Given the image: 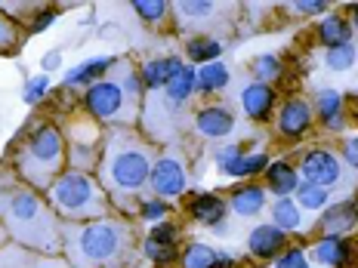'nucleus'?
Returning a JSON list of instances; mask_svg holds the SVG:
<instances>
[{
    "mask_svg": "<svg viewBox=\"0 0 358 268\" xmlns=\"http://www.w3.org/2000/svg\"><path fill=\"white\" fill-rule=\"evenodd\" d=\"M65 253L78 268H121L133 253V234L121 222L96 219L65 232Z\"/></svg>",
    "mask_w": 358,
    "mask_h": 268,
    "instance_id": "nucleus-1",
    "label": "nucleus"
},
{
    "mask_svg": "<svg viewBox=\"0 0 358 268\" xmlns=\"http://www.w3.org/2000/svg\"><path fill=\"white\" fill-rule=\"evenodd\" d=\"M0 219L6 222L10 234L19 244H28V247L43 250V253L56 250V244H59L56 222L31 188L0 185Z\"/></svg>",
    "mask_w": 358,
    "mask_h": 268,
    "instance_id": "nucleus-2",
    "label": "nucleus"
},
{
    "mask_svg": "<svg viewBox=\"0 0 358 268\" xmlns=\"http://www.w3.org/2000/svg\"><path fill=\"white\" fill-rule=\"evenodd\" d=\"M152 176L148 148L130 133H111L106 161H102V182L115 198L136 195Z\"/></svg>",
    "mask_w": 358,
    "mask_h": 268,
    "instance_id": "nucleus-3",
    "label": "nucleus"
},
{
    "mask_svg": "<svg viewBox=\"0 0 358 268\" xmlns=\"http://www.w3.org/2000/svg\"><path fill=\"white\" fill-rule=\"evenodd\" d=\"M139 87L143 80L133 74V68L117 65V77H102L87 89V108L93 117L111 124H130L139 105Z\"/></svg>",
    "mask_w": 358,
    "mask_h": 268,
    "instance_id": "nucleus-4",
    "label": "nucleus"
},
{
    "mask_svg": "<svg viewBox=\"0 0 358 268\" xmlns=\"http://www.w3.org/2000/svg\"><path fill=\"white\" fill-rule=\"evenodd\" d=\"M50 200L65 219H102L106 216L108 195L99 191V185L93 182L87 173L71 170V173L59 176L50 185Z\"/></svg>",
    "mask_w": 358,
    "mask_h": 268,
    "instance_id": "nucleus-5",
    "label": "nucleus"
},
{
    "mask_svg": "<svg viewBox=\"0 0 358 268\" xmlns=\"http://www.w3.org/2000/svg\"><path fill=\"white\" fill-rule=\"evenodd\" d=\"M62 158H65L62 133H59L56 126H41V130L28 139V145L22 148L19 173L31 185H37V188H50L59 167H62Z\"/></svg>",
    "mask_w": 358,
    "mask_h": 268,
    "instance_id": "nucleus-6",
    "label": "nucleus"
},
{
    "mask_svg": "<svg viewBox=\"0 0 358 268\" xmlns=\"http://www.w3.org/2000/svg\"><path fill=\"white\" fill-rule=\"evenodd\" d=\"M148 185L158 191L161 198H176L185 191V167L176 158H164L152 167V176H148Z\"/></svg>",
    "mask_w": 358,
    "mask_h": 268,
    "instance_id": "nucleus-7",
    "label": "nucleus"
},
{
    "mask_svg": "<svg viewBox=\"0 0 358 268\" xmlns=\"http://www.w3.org/2000/svg\"><path fill=\"white\" fill-rule=\"evenodd\" d=\"M303 179L312 185H322V188H331V185L340 182V163L331 151H309L303 158Z\"/></svg>",
    "mask_w": 358,
    "mask_h": 268,
    "instance_id": "nucleus-8",
    "label": "nucleus"
},
{
    "mask_svg": "<svg viewBox=\"0 0 358 268\" xmlns=\"http://www.w3.org/2000/svg\"><path fill=\"white\" fill-rule=\"evenodd\" d=\"M195 126H198V133H204L207 139H222V136L232 133L235 117H232V111L222 108V105H207V108L198 111Z\"/></svg>",
    "mask_w": 358,
    "mask_h": 268,
    "instance_id": "nucleus-9",
    "label": "nucleus"
},
{
    "mask_svg": "<svg viewBox=\"0 0 358 268\" xmlns=\"http://www.w3.org/2000/svg\"><path fill=\"white\" fill-rule=\"evenodd\" d=\"M309 124H312V108H309V102H303V99H290L287 105L281 108L278 126H281V133H285L287 139L303 136V133L309 130Z\"/></svg>",
    "mask_w": 358,
    "mask_h": 268,
    "instance_id": "nucleus-10",
    "label": "nucleus"
},
{
    "mask_svg": "<svg viewBox=\"0 0 358 268\" xmlns=\"http://www.w3.org/2000/svg\"><path fill=\"white\" fill-rule=\"evenodd\" d=\"M179 71H182V62H179V59H148L143 65V87L161 89V87H167Z\"/></svg>",
    "mask_w": 358,
    "mask_h": 268,
    "instance_id": "nucleus-11",
    "label": "nucleus"
},
{
    "mask_svg": "<svg viewBox=\"0 0 358 268\" xmlns=\"http://www.w3.org/2000/svg\"><path fill=\"white\" fill-rule=\"evenodd\" d=\"M241 105H244V111H248L250 117L266 121L268 111H272V105H275V89L268 84H250L241 93Z\"/></svg>",
    "mask_w": 358,
    "mask_h": 268,
    "instance_id": "nucleus-12",
    "label": "nucleus"
},
{
    "mask_svg": "<svg viewBox=\"0 0 358 268\" xmlns=\"http://www.w3.org/2000/svg\"><path fill=\"white\" fill-rule=\"evenodd\" d=\"M281 244H285V232L275 228V225H259V228H253L250 237H248L250 253L253 256H259V259L275 256V253L281 250Z\"/></svg>",
    "mask_w": 358,
    "mask_h": 268,
    "instance_id": "nucleus-13",
    "label": "nucleus"
},
{
    "mask_svg": "<svg viewBox=\"0 0 358 268\" xmlns=\"http://www.w3.org/2000/svg\"><path fill=\"white\" fill-rule=\"evenodd\" d=\"M358 213H355V204H337V207H327V216L322 219V232L327 237H340L343 232L355 225Z\"/></svg>",
    "mask_w": 358,
    "mask_h": 268,
    "instance_id": "nucleus-14",
    "label": "nucleus"
},
{
    "mask_svg": "<svg viewBox=\"0 0 358 268\" xmlns=\"http://www.w3.org/2000/svg\"><path fill=\"white\" fill-rule=\"evenodd\" d=\"M266 182H268V188H272L278 198H287L290 191H296L300 179H296V170L290 167V163L278 161V163H268V167H266Z\"/></svg>",
    "mask_w": 358,
    "mask_h": 268,
    "instance_id": "nucleus-15",
    "label": "nucleus"
},
{
    "mask_svg": "<svg viewBox=\"0 0 358 268\" xmlns=\"http://www.w3.org/2000/svg\"><path fill=\"white\" fill-rule=\"evenodd\" d=\"M312 256L324 265H337V268H346L349 265V256H352V247H349L343 237H324L322 244H315Z\"/></svg>",
    "mask_w": 358,
    "mask_h": 268,
    "instance_id": "nucleus-16",
    "label": "nucleus"
},
{
    "mask_svg": "<svg viewBox=\"0 0 358 268\" xmlns=\"http://www.w3.org/2000/svg\"><path fill=\"white\" fill-rule=\"evenodd\" d=\"M108 68H115V59H106V56L90 59V62H84V65H78V68L69 71L65 84H69V87H80V84H90V87H93L96 80H102V74H106Z\"/></svg>",
    "mask_w": 358,
    "mask_h": 268,
    "instance_id": "nucleus-17",
    "label": "nucleus"
},
{
    "mask_svg": "<svg viewBox=\"0 0 358 268\" xmlns=\"http://www.w3.org/2000/svg\"><path fill=\"white\" fill-rule=\"evenodd\" d=\"M189 210L198 222H204V225H220L222 216H226V204L216 195H198V198H192Z\"/></svg>",
    "mask_w": 358,
    "mask_h": 268,
    "instance_id": "nucleus-18",
    "label": "nucleus"
},
{
    "mask_svg": "<svg viewBox=\"0 0 358 268\" xmlns=\"http://www.w3.org/2000/svg\"><path fill=\"white\" fill-rule=\"evenodd\" d=\"M266 207V191L259 185H248V188H238L232 195V210L238 216H257Z\"/></svg>",
    "mask_w": 358,
    "mask_h": 268,
    "instance_id": "nucleus-19",
    "label": "nucleus"
},
{
    "mask_svg": "<svg viewBox=\"0 0 358 268\" xmlns=\"http://www.w3.org/2000/svg\"><path fill=\"white\" fill-rule=\"evenodd\" d=\"M195 84H198V71L195 68H189V65H182V71L176 74L173 80H170L167 87V99L173 102V105H179V102H185L192 96V89H195Z\"/></svg>",
    "mask_w": 358,
    "mask_h": 268,
    "instance_id": "nucleus-20",
    "label": "nucleus"
},
{
    "mask_svg": "<svg viewBox=\"0 0 358 268\" xmlns=\"http://www.w3.org/2000/svg\"><path fill=\"white\" fill-rule=\"evenodd\" d=\"M318 111H322L324 124L331 126V130H340L343 126V99L337 89H322V93H318Z\"/></svg>",
    "mask_w": 358,
    "mask_h": 268,
    "instance_id": "nucleus-21",
    "label": "nucleus"
},
{
    "mask_svg": "<svg viewBox=\"0 0 358 268\" xmlns=\"http://www.w3.org/2000/svg\"><path fill=\"white\" fill-rule=\"evenodd\" d=\"M226 84H229V68L222 62H210V65H201L198 68L195 89H201V93H213V89H222Z\"/></svg>",
    "mask_w": 358,
    "mask_h": 268,
    "instance_id": "nucleus-22",
    "label": "nucleus"
},
{
    "mask_svg": "<svg viewBox=\"0 0 358 268\" xmlns=\"http://www.w3.org/2000/svg\"><path fill=\"white\" fill-rule=\"evenodd\" d=\"M349 37H352V28H349V22H346V19H340V16H327V19L322 22V40L327 43V50L349 43Z\"/></svg>",
    "mask_w": 358,
    "mask_h": 268,
    "instance_id": "nucleus-23",
    "label": "nucleus"
},
{
    "mask_svg": "<svg viewBox=\"0 0 358 268\" xmlns=\"http://www.w3.org/2000/svg\"><path fill=\"white\" fill-rule=\"evenodd\" d=\"M222 53V43L213 40V37H195V40L189 43V59L192 62H201V65H210L216 62Z\"/></svg>",
    "mask_w": 358,
    "mask_h": 268,
    "instance_id": "nucleus-24",
    "label": "nucleus"
},
{
    "mask_svg": "<svg viewBox=\"0 0 358 268\" xmlns=\"http://www.w3.org/2000/svg\"><path fill=\"white\" fill-rule=\"evenodd\" d=\"M272 219H275V228L290 232V228L300 225V207H296L290 198H278V204L272 207Z\"/></svg>",
    "mask_w": 358,
    "mask_h": 268,
    "instance_id": "nucleus-25",
    "label": "nucleus"
},
{
    "mask_svg": "<svg viewBox=\"0 0 358 268\" xmlns=\"http://www.w3.org/2000/svg\"><path fill=\"white\" fill-rule=\"evenodd\" d=\"M296 207H306V210H322L327 204V188L322 185H312V182H300L296 185Z\"/></svg>",
    "mask_w": 358,
    "mask_h": 268,
    "instance_id": "nucleus-26",
    "label": "nucleus"
},
{
    "mask_svg": "<svg viewBox=\"0 0 358 268\" xmlns=\"http://www.w3.org/2000/svg\"><path fill=\"white\" fill-rule=\"evenodd\" d=\"M268 167V161H266V154H241L235 163H229L222 173H229V176H253V173H259V170H266Z\"/></svg>",
    "mask_w": 358,
    "mask_h": 268,
    "instance_id": "nucleus-27",
    "label": "nucleus"
},
{
    "mask_svg": "<svg viewBox=\"0 0 358 268\" xmlns=\"http://www.w3.org/2000/svg\"><path fill=\"white\" fill-rule=\"evenodd\" d=\"M216 259L220 256H216L210 247H204V244H192L182 256V268H213Z\"/></svg>",
    "mask_w": 358,
    "mask_h": 268,
    "instance_id": "nucleus-28",
    "label": "nucleus"
},
{
    "mask_svg": "<svg viewBox=\"0 0 358 268\" xmlns=\"http://www.w3.org/2000/svg\"><path fill=\"white\" fill-rule=\"evenodd\" d=\"M327 68L331 71H346V68H352L355 65V47L352 43H343V47H334V50H327Z\"/></svg>",
    "mask_w": 358,
    "mask_h": 268,
    "instance_id": "nucleus-29",
    "label": "nucleus"
},
{
    "mask_svg": "<svg viewBox=\"0 0 358 268\" xmlns=\"http://www.w3.org/2000/svg\"><path fill=\"white\" fill-rule=\"evenodd\" d=\"M133 10L148 22H161L167 16V3L164 0H133Z\"/></svg>",
    "mask_w": 358,
    "mask_h": 268,
    "instance_id": "nucleus-30",
    "label": "nucleus"
},
{
    "mask_svg": "<svg viewBox=\"0 0 358 268\" xmlns=\"http://www.w3.org/2000/svg\"><path fill=\"white\" fill-rule=\"evenodd\" d=\"M257 74H259V80H275L281 74V62L275 56H259L257 59Z\"/></svg>",
    "mask_w": 358,
    "mask_h": 268,
    "instance_id": "nucleus-31",
    "label": "nucleus"
},
{
    "mask_svg": "<svg viewBox=\"0 0 358 268\" xmlns=\"http://www.w3.org/2000/svg\"><path fill=\"white\" fill-rule=\"evenodd\" d=\"M176 10H179V16L182 19H207L216 6L213 3H179Z\"/></svg>",
    "mask_w": 358,
    "mask_h": 268,
    "instance_id": "nucleus-32",
    "label": "nucleus"
},
{
    "mask_svg": "<svg viewBox=\"0 0 358 268\" xmlns=\"http://www.w3.org/2000/svg\"><path fill=\"white\" fill-rule=\"evenodd\" d=\"M47 87H50V80L47 77H31L28 80V87H25V102L28 105H34V102H41L43 99V93H47Z\"/></svg>",
    "mask_w": 358,
    "mask_h": 268,
    "instance_id": "nucleus-33",
    "label": "nucleus"
},
{
    "mask_svg": "<svg viewBox=\"0 0 358 268\" xmlns=\"http://www.w3.org/2000/svg\"><path fill=\"white\" fill-rule=\"evenodd\" d=\"M145 256L155 259V262H170L176 256V247H167V244H155V241H145Z\"/></svg>",
    "mask_w": 358,
    "mask_h": 268,
    "instance_id": "nucleus-34",
    "label": "nucleus"
},
{
    "mask_svg": "<svg viewBox=\"0 0 358 268\" xmlns=\"http://www.w3.org/2000/svg\"><path fill=\"white\" fill-rule=\"evenodd\" d=\"M148 241H155V244H167V247H173V241H176V228L170 225V222H161V225H155V232L148 234Z\"/></svg>",
    "mask_w": 358,
    "mask_h": 268,
    "instance_id": "nucleus-35",
    "label": "nucleus"
},
{
    "mask_svg": "<svg viewBox=\"0 0 358 268\" xmlns=\"http://www.w3.org/2000/svg\"><path fill=\"white\" fill-rule=\"evenodd\" d=\"M143 219H148V222H158L164 213H167V204H164V200H145L143 204Z\"/></svg>",
    "mask_w": 358,
    "mask_h": 268,
    "instance_id": "nucleus-36",
    "label": "nucleus"
},
{
    "mask_svg": "<svg viewBox=\"0 0 358 268\" xmlns=\"http://www.w3.org/2000/svg\"><path fill=\"white\" fill-rule=\"evenodd\" d=\"M278 268H309V262H306L303 250H290L278 259Z\"/></svg>",
    "mask_w": 358,
    "mask_h": 268,
    "instance_id": "nucleus-37",
    "label": "nucleus"
},
{
    "mask_svg": "<svg viewBox=\"0 0 358 268\" xmlns=\"http://www.w3.org/2000/svg\"><path fill=\"white\" fill-rule=\"evenodd\" d=\"M216 158H220V170H226L229 163H235L238 158H241V148H238V145H229V148H222Z\"/></svg>",
    "mask_w": 358,
    "mask_h": 268,
    "instance_id": "nucleus-38",
    "label": "nucleus"
},
{
    "mask_svg": "<svg viewBox=\"0 0 358 268\" xmlns=\"http://www.w3.org/2000/svg\"><path fill=\"white\" fill-rule=\"evenodd\" d=\"M13 40H16V28H13L6 19H0V50L13 47Z\"/></svg>",
    "mask_w": 358,
    "mask_h": 268,
    "instance_id": "nucleus-39",
    "label": "nucleus"
},
{
    "mask_svg": "<svg viewBox=\"0 0 358 268\" xmlns=\"http://www.w3.org/2000/svg\"><path fill=\"white\" fill-rule=\"evenodd\" d=\"M294 10L296 13H322V10H327V3H322V0H296Z\"/></svg>",
    "mask_w": 358,
    "mask_h": 268,
    "instance_id": "nucleus-40",
    "label": "nucleus"
},
{
    "mask_svg": "<svg viewBox=\"0 0 358 268\" xmlns=\"http://www.w3.org/2000/svg\"><path fill=\"white\" fill-rule=\"evenodd\" d=\"M343 151H346V161H349V167H358V136H352V139H349Z\"/></svg>",
    "mask_w": 358,
    "mask_h": 268,
    "instance_id": "nucleus-41",
    "label": "nucleus"
},
{
    "mask_svg": "<svg viewBox=\"0 0 358 268\" xmlns=\"http://www.w3.org/2000/svg\"><path fill=\"white\" fill-rule=\"evenodd\" d=\"M59 65H62V56H59V53H47V56H43V71H56Z\"/></svg>",
    "mask_w": 358,
    "mask_h": 268,
    "instance_id": "nucleus-42",
    "label": "nucleus"
},
{
    "mask_svg": "<svg viewBox=\"0 0 358 268\" xmlns=\"http://www.w3.org/2000/svg\"><path fill=\"white\" fill-rule=\"evenodd\" d=\"M56 19V10H47V13H41V16H37V22H34V28H37V31H41V28H47L50 25V22H53Z\"/></svg>",
    "mask_w": 358,
    "mask_h": 268,
    "instance_id": "nucleus-43",
    "label": "nucleus"
},
{
    "mask_svg": "<svg viewBox=\"0 0 358 268\" xmlns=\"http://www.w3.org/2000/svg\"><path fill=\"white\" fill-rule=\"evenodd\" d=\"M213 268H235V262H232V259H216Z\"/></svg>",
    "mask_w": 358,
    "mask_h": 268,
    "instance_id": "nucleus-44",
    "label": "nucleus"
},
{
    "mask_svg": "<svg viewBox=\"0 0 358 268\" xmlns=\"http://www.w3.org/2000/svg\"><path fill=\"white\" fill-rule=\"evenodd\" d=\"M352 19H355V28H358V3H352Z\"/></svg>",
    "mask_w": 358,
    "mask_h": 268,
    "instance_id": "nucleus-45",
    "label": "nucleus"
},
{
    "mask_svg": "<svg viewBox=\"0 0 358 268\" xmlns=\"http://www.w3.org/2000/svg\"><path fill=\"white\" fill-rule=\"evenodd\" d=\"M0 241H3V232H0Z\"/></svg>",
    "mask_w": 358,
    "mask_h": 268,
    "instance_id": "nucleus-46",
    "label": "nucleus"
}]
</instances>
